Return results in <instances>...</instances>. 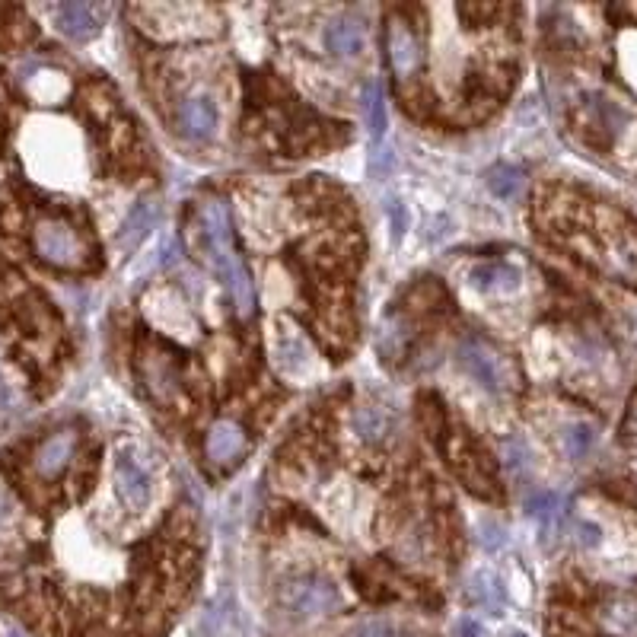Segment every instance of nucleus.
<instances>
[{
  "label": "nucleus",
  "mask_w": 637,
  "mask_h": 637,
  "mask_svg": "<svg viewBox=\"0 0 637 637\" xmlns=\"http://www.w3.org/2000/svg\"><path fill=\"white\" fill-rule=\"evenodd\" d=\"M322 45H325L329 55H335L341 61L357 58L360 48H364V23H360L354 13L332 16V20L325 23V29H322Z\"/></svg>",
  "instance_id": "nucleus-15"
},
{
  "label": "nucleus",
  "mask_w": 637,
  "mask_h": 637,
  "mask_svg": "<svg viewBox=\"0 0 637 637\" xmlns=\"http://www.w3.org/2000/svg\"><path fill=\"white\" fill-rule=\"evenodd\" d=\"M153 223H157V208H153V201L134 204V211L122 223V230H118V246H122L125 252L141 246V239L153 230Z\"/></svg>",
  "instance_id": "nucleus-21"
},
{
  "label": "nucleus",
  "mask_w": 637,
  "mask_h": 637,
  "mask_svg": "<svg viewBox=\"0 0 637 637\" xmlns=\"http://www.w3.org/2000/svg\"><path fill=\"white\" fill-rule=\"evenodd\" d=\"M459 637H485V628H481L475 618H462V622H459Z\"/></svg>",
  "instance_id": "nucleus-30"
},
{
  "label": "nucleus",
  "mask_w": 637,
  "mask_h": 637,
  "mask_svg": "<svg viewBox=\"0 0 637 637\" xmlns=\"http://www.w3.org/2000/svg\"><path fill=\"white\" fill-rule=\"evenodd\" d=\"M192 243L201 255V262L211 271H217V278L230 265L239 262V252L233 246V214L227 198L211 195L198 204L195 220H192Z\"/></svg>",
  "instance_id": "nucleus-3"
},
{
  "label": "nucleus",
  "mask_w": 637,
  "mask_h": 637,
  "mask_svg": "<svg viewBox=\"0 0 637 637\" xmlns=\"http://www.w3.org/2000/svg\"><path fill=\"white\" fill-rule=\"evenodd\" d=\"M172 125H176V131L185 137V141L208 144L211 137L217 134V128H220V102H217V96L211 90H204V86H198V90H192V93H185L176 102Z\"/></svg>",
  "instance_id": "nucleus-8"
},
{
  "label": "nucleus",
  "mask_w": 637,
  "mask_h": 637,
  "mask_svg": "<svg viewBox=\"0 0 637 637\" xmlns=\"http://www.w3.org/2000/svg\"><path fill=\"white\" fill-rule=\"evenodd\" d=\"M628 125V112L618 106V102L606 99V96H587V102H583L580 109V128L587 131L590 144L596 147H609L618 134H622V128Z\"/></svg>",
  "instance_id": "nucleus-12"
},
{
  "label": "nucleus",
  "mask_w": 637,
  "mask_h": 637,
  "mask_svg": "<svg viewBox=\"0 0 637 637\" xmlns=\"http://www.w3.org/2000/svg\"><path fill=\"white\" fill-rule=\"evenodd\" d=\"M32 249L39 262L58 271H90L96 265V249L74 220L67 217H39L32 227Z\"/></svg>",
  "instance_id": "nucleus-2"
},
{
  "label": "nucleus",
  "mask_w": 637,
  "mask_h": 637,
  "mask_svg": "<svg viewBox=\"0 0 637 637\" xmlns=\"http://www.w3.org/2000/svg\"><path fill=\"white\" fill-rule=\"evenodd\" d=\"M488 188L497 195V198H504V201H513V198H520L523 195V188H526V176H523V169H516V166H494L488 169Z\"/></svg>",
  "instance_id": "nucleus-23"
},
{
  "label": "nucleus",
  "mask_w": 637,
  "mask_h": 637,
  "mask_svg": "<svg viewBox=\"0 0 637 637\" xmlns=\"http://www.w3.org/2000/svg\"><path fill=\"white\" fill-rule=\"evenodd\" d=\"M354 430L364 443H383L392 434V415L383 405L364 402L354 408Z\"/></svg>",
  "instance_id": "nucleus-19"
},
{
  "label": "nucleus",
  "mask_w": 637,
  "mask_h": 637,
  "mask_svg": "<svg viewBox=\"0 0 637 637\" xmlns=\"http://www.w3.org/2000/svg\"><path fill=\"white\" fill-rule=\"evenodd\" d=\"M587 252L590 258H596L602 274L625 284H637V230L631 223L609 214L606 223L596 230V243Z\"/></svg>",
  "instance_id": "nucleus-5"
},
{
  "label": "nucleus",
  "mask_w": 637,
  "mask_h": 637,
  "mask_svg": "<svg viewBox=\"0 0 637 637\" xmlns=\"http://www.w3.org/2000/svg\"><path fill=\"white\" fill-rule=\"evenodd\" d=\"M469 284L481 294H491V297H510L520 290L523 284V274L516 265L510 262H478L469 268Z\"/></svg>",
  "instance_id": "nucleus-16"
},
{
  "label": "nucleus",
  "mask_w": 637,
  "mask_h": 637,
  "mask_svg": "<svg viewBox=\"0 0 637 637\" xmlns=\"http://www.w3.org/2000/svg\"><path fill=\"white\" fill-rule=\"evenodd\" d=\"M596 625L606 637H637V602L628 596H609L596 612Z\"/></svg>",
  "instance_id": "nucleus-18"
},
{
  "label": "nucleus",
  "mask_w": 637,
  "mask_h": 637,
  "mask_svg": "<svg viewBox=\"0 0 637 637\" xmlns=\"http://www.w3.org/2000/svg\"><path fill=\"white\" fill-rule=\"evenodd\" d=\"M446 453L453 459V469L456 475L466 481V488L481 494V497H494L497 485H494V472L488 466L485 453L478 450V446L469 437H456L453 443H446Z\"/></svg>",
  "instance_id": "nucleus-13"
},
{
  "label": "nucleus",
  "mask_w": 637,
  "mask_h": 637,
  "mask_svg": "<svg viewBox=\"0 0 637 637\" xmlns=\"http://www.w3.org/2000/svg\"><path fill=\"white\" fill-rule=\"evenodd\" d=\"M55 23L64 32L67 39L74 42H86L93 39L99 26H102V13L93 4H83V0H71V4H61L55 10Z\"/></svg>",
  "instance_id": "nucleus-17"
},
{
  "label": "nucleus",
  "mask_w": 637,
  "mask_h": 637,
  "mask_svg": "<svg viewBox=\"0 0 637 637\" xmlns=\"http://www.w3.org/2000/svg\"><path fill=\"white\" fill-rule=\"evenodd\" d=\"M249 453V434L246 427L233 418H220L204 434V456L217 469H233Z\"/></svg>",
  "instance_id": "nucleus-11"
},
{
  "label": "nucleus",
  "mask_w": 637,
  "mask_h": 637,
  "mask_svg": "<svg viewBox=\"0 0 637 637\" xmlns=\"http://www.w3.org/2000/svg\"><path fill=\"white\" fill-rule=\"evenodd\" d=\"M459 367L466 370L478 386H485L494 395H507L520 386V367L513 364V357L501 351L481 335H466L456 348Z\"/></svg>",
  "instance_id": "nucleus-4"
},
{
  "label": "nucleus",
  "mask_w": 637,
  "mask_h": 637,
  "mask_svg": "<svg viewBox=\"0 0 637 637\" xmlns=\"http://www.w3.org/2000/svg\"><path fill=\"white\" fill-rule=\"evenodd\" d=\"M497 13H501V7H494V4H466V7H459L462 20H472L475 26H491V20Z\"/></svg>",
  "instance_id": "nucleus-29"
},
{
  "label": "nucleus",
  "mask_w": 637,
  "mask_h": 637,
  "mask_svg": "<svg viewBox=\"0 0 637 637\" xmlns=\"http://www.w3.org/2000/svg\"><path fill=\"white\" fill-rule=\"evenodd\" d=\"M526 510L536 516V520L542 523V526H548L558 516V510H561V497L555 494V491H536L526 501Z\"/></svg>",
  "instance_id": "nucleus-27"
},
{
  "label": "nucleus",
  "mask_w": 637,
  "mask_h": 637,
  "mask_svg": "<svg viewBox=\"0 0 637 637\" xmlns=\"http://www.w3.org/2000/svg\"><path fill=\"white\" fill-rule=\"evenodd\" d=\"M281 602L294 618L309 622V618H325V615L338 612L341 593L332 580H325L319 574H303V577H294L284 583Z\"/></svg>",
  "instance_id": "nucleus-7"
},
{
  "label": "nucleus",
  "mask_w": 637,
  "mask_h": 637,
  "mask_svg": "<svg viewBox=\"0 0 637 637\" xmlns=\"http://www.w3.org/2000/svg\"><path fill=\"white\" fill-rule=\"evenodd\" d=\"M137 370H141V380L147 386V392L157 399L160 405H176L185 392V380L179 364L172 360V354L160 351V348H147L137 360Z\"/></svg>",
  "instance_id": "nucleus-10"
},
{
  "label": "nucleus",
  "mask_w": 637,
  "mask_h": 637,
  "mask_svg": "<svg viewBox=\"0 0 637 637\" xmlns=\"http://www.w3.org/2000/svg\"><path fill=\"white\" fill-rule=\"evenodd\" d=\"M131 16L147 36L160 42H192L211 39L220 32V10L208 4H141Z\"/></svg>",
  "instance_id": "nucleus-1"
},
{
  "label": "nucleus",
  "mask_w": 637,
  "mask_h": 637,
  "mask_svg": "<svg viewBox=\"0 0 637 637\" xmlns=\"http://www.w3.org/2000/svg\"><path fill=\"white\" fill-rule=\"evenodd\" d=\"M510 637H526L523 631H510Z\"/></svg>",
  "instance_id": "nucleus-33"
},
{
  "label": "nucleus",
  "mask_w": 637,
  "mask_h": 637,
  "mask_svg": "<svg viewBox=\"0 0 637 637\" xmlns=\"http://www.w3.org/2000/svg\"><path fill=\"white\" fill-rule=\"evenodd\" d=\"M501 459H504V466L510 469V475H516V478L529 475V469H532V453H529L526 440H520V437H507L501 443Z\"/></svg>",
  "instance_id": "nucleus-26"
},
{
  "label": "nucleus",
  "mask_w": 637,
  "mask_h": 637,
  "mask_svg": "<svg viewBox=\"0 0 637 637\" xmlns=\"http://www.w3.org/2000/svg\"><path fill=\"white\" fill-rule=\"evenodd\" d=\"M364 115H367V128L373 134V141H380L386 134V99H383V86L376 80L364 83Z\"/></svg>",
  "instance_id": "nucleus-24"
},
{
  "label": "nucleus",
  "mask_w": 637,
  "mask_h": 637,
  "mask_svg": "<svg viewBox=\"0 0 637 637\" xmlns=\"http://www.w3.org/2000/svg\"><path fill=\"white\" fill-rule=\"evenodd\" d=\"M10 402H13V395H10V386L4 383V373H0V415H4V411L10 408Z\"/></svg>",
  "instance_id": "nucleus-31"
},
{
  "label": "nucleus",
  "mask_w": 637,
  "mask_h": 637,
  "mask_svg": "<svg viewBox=\"0 0 637 637\" xmlns=\"http://www.w3.org/2000/svg\"><path fill=\"white\" fill-rule=\"evenodd\" d=\"M561 453L571 459V462H580V459H587L590 450L596 446V427L590 421H567L561 427Z\"/></svg>",
  "instance_id": "nucleus-22"
},
{
  "label": "nucleus",
  "mask_w": 637,
  "mask_h": 637,
  "mask_svg": "<svg viewBox=\"0 0 637 637\" xmlns=\"http://www.w3.org/2000/svg\"><path fill=\"white\" fill-rule=\"evenodd\" d=\"M112 488H115L118 501H122V507L131 510V513L147 510L150 501H153V475L147 469V462L137 456L131 446H122V450L115 453Z\"/></svg>",
  "instance_id": "nucleus-9"
},
{
  "label": "nucleus",
  "mask_w": 637,
  "mask_h": 637,
  "mask_svg": "<svg viewBox=\"0 0 637 637\" xmlns=\"http://www.w3.org/2000/svg\"><path fill=\"white\" fill-rule=\"evenodd\" d=\"M469 596L478 602L481 609H488V612H501L504 609V590H501V580H497L494 574L488 571H481L472 577V587H469Z\"/></svg>",
  "instance_id": "nucleus-25"
},
{
  "label": "nucleus",
  "mask_w": 637,
  "mask_h": 637,
  "mask_svg": "<svg viewBox=\"0 0 637 637\" xmlns=\"http://www.w3.org/2000/svg\"><path fill=\"white\" fill-rule=\"evenodd\" d=\"M10 637H20V634H16V631H10Z\"/></svg>",
  "instance_id": "nucleus-34"
},
{
  "label": "nucleus",
  "mask_w": 637,
  "mask_h": 637,
  "mask_svg": "<svg viewBox=\"0 0 637 637\" xmlns=\"http://www.w3.org/2000/svg\"><path fill=\"white\" fill-rule=\"evenodd\" d=\"M74 453H77V430L71 427L55 430L32 453V475L39 481H58L74 462Z\"/></svg>",
  "instance_id": "nucleus-14"
},
{
  "label": "nucleus",
  "mask_w": 637,
  "mask_h": 637,
  "mask_svg": "<svg viewBox=\"0 0 637 637\" xmlns=\"http://www.w3.org/2000/svg\"><path fill=\"white\" fill-rule=\"evenodd\" d=\"M348 637H405L399 628L395 625H389V622H360V625H354L351 631H348Z\"/></svg>",
  "instance_id": "nucleus-28"
},
{
  "label": "nucleus",
  "mask_w": 637,
  "mask_h": 637,
  "mask_svg": "<svg viewBox=\"0 0 637 637\" xmlns=\"http://www.w3.org/2000/svg\"><path fill=\"white\" fill-rule=\"evenodd\" d=\"M386 61H389L392 77L399 83H415L424 74V61H427L424 39L418 26L411 23L402 10L392 13L386 23Z\"/></svg>",
  "instance_id": "nucleus-6"
},
{
  "label": "nucleus",
  "mask_w": 637,
  "mask_h": 637,
  "mask_svg": "<svg viewBox=\"0 0 637 637\" xmlns=\"http://www.w3.org/2000/svg\"><path fill=\"white\" fill-rule=\"evenodd\" d=\"M23 83L29 86V93L36 96L39 102H45V106H55L58 99L67 96V77L61 71H51V67H32V74L23 77Z\"/></svg>",
  "instance_id": "nucleus-20"
},
{
  "label": "nucleus",
  "mask_w": 637,
  "mask_h": 637,
  "mask_svg": "<svg viewBox=\"0 0 637 637\" xmlns=\"http://www.w3.org/2000/svg\"><path fill=\"white\" fill-rule=\"evenodd\" d=\"M625 434L637 443V399L631 405V415H628V424H625Z\"/></svg>",
  "instance_id": "nucleus-32"
}]
</instances>
